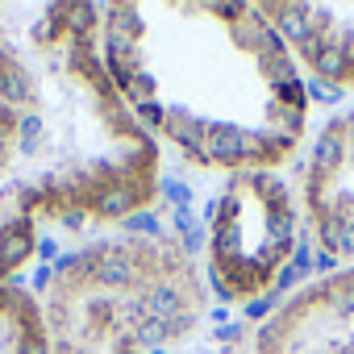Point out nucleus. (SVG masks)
I'll return each mask as SVG.
<instances>
[{
  "label": "nucleus",
  "mask_w": 354,
  "mask_h": 354,
  "mask_svg": "<svg viewBox=\"0 0 354 354\" xmlns=\"http://www.w3.org/2000/svg\"><path fill=\"white\" fill-rule=\"evenodd\" d=\"M100 55L142 129L192 167L275 171L304 142V75L259 5H104Z\"/></svg>",
  "instance_id": "obj_1"
},
{
  "label": "nucleus",
  "mask_w": 354,
  "mask_h": 354,
  "mask_svg": "<svg viewBox=\"0 0 354 354\" xmlns=\"http://www.w3.org/2000/svg\"><path fill=\"white\" fill-rule=\"evenodd\" d=\"M0 104L13 113V213L104 230L154 205L158 142L104 67L96 5H0Z\"/></svg>",
  "instance_id": "obj_2"
},
{
  "label": "nucleus",
  "mask_w": 354,
  "mask_h": 354,
  "mask_svg": "<svg viewBox=\"0 0 354 354\" xmlns=\"http://www.w3.org/2000/svg\"><path fill=\"white\" fill-rule=\"evenodd\" d=\"M50 354H180L209 313V279L180 238L121 234L42 279Z\"/></svg>",
  "instance_id": "obj_3"
},
{
  "label": "nucleus",
  "mask_w": 354,
  "mask_h": 354,
  "mask_svg": "<svg viewBox=\"0 0 354 354\" xmlns=\"http://www.w3.org/2000/svg\"><path fill=\"white\" fill-rule=\"evenodd\" d=\"M300 196L275 171H238L213 196L205 238V279L230 304H250L296 254Z\"/></svg>",
  "instance_id": "obj_4"
},
{
  "label": "nucleus",
  "mask_w": 354,
  "mask_h": 354,
  "mask_svg": "<svg viewBox=\"0 0 354 354\" xmlns=\"http://www.w3.org/2000/svg\"><path fill=\"white\" fill-rule=\"evenodd\" d=\"M300 213L313 234V246L337 263L354 267V109L337 113L313 142Z\"/></svg>",
  "instance_id": "obj_5"
},
{
  "label": "nucleus",
  "mask_w": 354,
  "mask_h": 354,
  "mask_svg": "<svg viewBox=\"0 0 354 354\" xmlns=\"http://www.w3.org/2000/svg\"><path fill=\"white\" fill-rule=\"evenodd\" d=\"M254 354H354V267L292 292L263 321Z\"/></svg>",
  "instance_id": "obj_6"
},
{
  "label": "nucleus",
  "mask_w": 354,
  "mask_h": 354,
  "mask_svg": "<svg viewBox=\"0 0 354 354\" xmlns=\"http://www.w3.org/2000/svg\"><path fill=\"white\" fill-rule=\"evenodd\" d=\"M300 71L329 88H354V5H259Z\"/></svg>",
  "instance_id": "obj_7"
}]
</instances>
